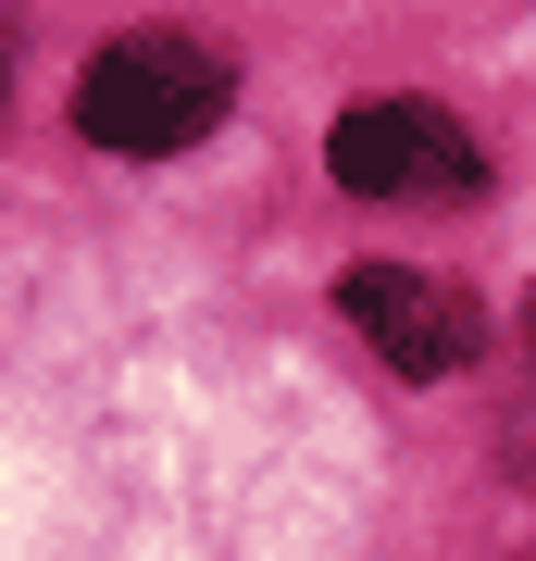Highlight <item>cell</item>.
Wrapping results in <instances>:
<instances>
[{"mask_svg": "<svg viewBox=\"0 0 536 561\" xmlns=\"http://www.w3.org/2000/svg\"><path fill=\"white\" fill-rule=\"evenodd\" d=\"M524 350H536V300H524Z\"/></svg>", "mask_w": 536, "mask_h": 561, "instance_id": "5b68a950", "label": "cell"}, {"mask_svg": "<svg viewBox=\"0 0 536 561\" xmlns=\"http://www.w3.org/2000/svg\"><path fill=\"white\" fill-rule=\"evenodd\" d=\"M238 101L225 50L175 38V25H138V38H100L88 76H76V138L88 150H125V162H162V150H199Z\"/></svg>", "mask_w": 536, "mask_h": 561, "instance_id": "6da1fadb", "label": "cell"}, {"mask_svg": "<svg viewBox=\"0 0 536 561\" xmlns=\"http://www.w3.org/2000/svg\"><path fill=\"white\" fill-rule=\"evenodd\" d=\"M350 201H475L487 187V150L461 138L437 101H362L338 113V138H324Z\"/></svg>", "mask_w": 536, "mask_h": 561, "instance_id": "7a4b0ae2", "label": "cell"}, {"mask_svg": "<svg viewBox=\"0 0 536 561\" xmlns=\"http://www.w3.org/2000/svg\"><path fill=\"white\" fill-rule=\"evenodd\" d=\"M0 88H13V38H0Z\"/></svg>", "mask_w": 536, "mask_h": 561, "instance_id": "277c9868", "label": "cell"}, {"mask_svg": "<svg viewBox=\"0 0 536 561\" xmlns=\"http://www.w3.org/2000/svg\"><path fill=\"white\" fill-rule=\"evenodd\" d=\"M338 300H350L362 337H375V362L412 375V387H437V375H461V362L487 350V312L461 300L449 275H412V262H350Z\"/></svg>", "mask_w": 536, "mask_h": 561, "instance_id": "3957f363", "label": "cell"}]
</instances>
